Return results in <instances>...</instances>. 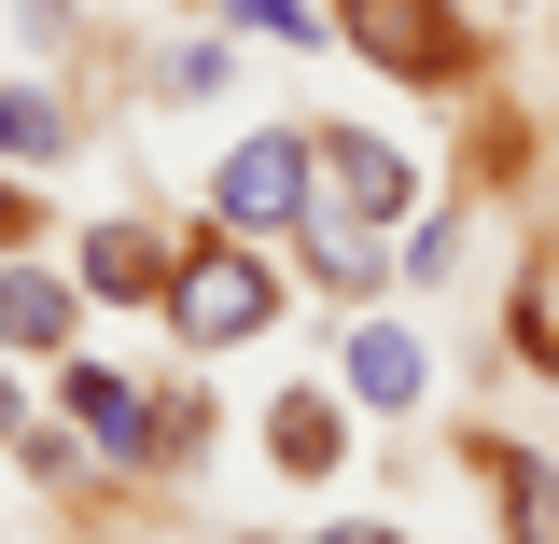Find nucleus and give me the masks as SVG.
Instances as JSON below:
<instances>
[{
    "mask_svg": "<svg viewBox=\"0 0 559 544\" xmlns=\"http://www.w3.org/2000/svg\"><path fill=\"white\" fill-rule=\"evenodd\" d=\"M0 154H14V168H57L70 154V98L57 84H14V70H0Z\"/></svg>",
    "mask_w": 559,
    "mask_h": 544,
    "instance_id": "nucleus-11",
    "label": "nucleus"
},
{
    "mask_svg": "<svg viewBox=\"0 0 559 544\" xmlns=\"http://www.w3.org/2000/svg\"><path fill=\"white\" fill-rule=\"evenodd\" d=\"M224 28H252V43H280V57H308V43H336V14H308V0H210Z\"/></svg>",
    "mask_w": 559,
    "mask_h": 544,
    "instance_id": "nucleus-12",
    "label": "nucleus"
},
{
    "mask_svg": "<svg viewBox=\"0 0 559 544\" xmlns=\"http://www.w3.org/2000/svg\"><path fill=\"white\" fill-rule=\"evenodd\" d=\"M448 196L392 126H308V209L294 223H364V238H406L419 209Z\"/></svg>",
    "mask_w": 559,
    "mask_h": 544,
    "instance_id": "nucleus-3",
    "label": "nucleus"
},
{
    "mask_svg": "<svg viewBox=\"0 0 559 544\" xmlns=\"http://www.w3.org/2000/svg\"><path fill=\"white\" fill-rule=\"evenodd\" d=\"M57 419L112 461V475H154L168 461V433H154V391L140 377H112V363H57Z\"/></svg>",
    "mask_w": 559,
    "mask_h": 544,
    "instance_id": "nucleus-7",
    "label": "nucleus"
},
{
    "mask_svg": "<svg viewBox=\"0 0 559 544\" xmlns=\"http://www.w3.org/2000/svg\"><path fill=\"white\" fill-rule=\"evenodd\" d=\"M84 279H70V252H0V349L14 363H70V336H84Z\"/></svg>",
    "mask_w": 559,
    "mask_h": 544,
    "instance_id": "nucleus-8",
    "label": "nucleus"
},
{
    "mask_svg": "<svg viewBox=\"0 0 559 544\" xmlns=\"http://www.w3.org/2000/svg\"><path fill=\"white\" fill-rule=\"evenodd\" d=\"M0 252H43V223H28V196L0 182Z\"/></svg>",
    "mask_w": 559,
    "mask_h": 544,
    "instance_id": "nucleus-15",
    "label": "nucleus"
},
{
    "mask_svg": "<svg viewBox=\"0 0 559 544\" xmlns=\"http://www.w3.org/2000/svg\"><path fill=\"white\" fill-rule=\"evenodd\" d=\"M168 336L197 349V363H224V349H252L294 322V279H280L266 238H224V223H197L182 238V266H168V307H154Z\"/></svg>",
    "mask_w": 559,
    "mask_h": 544,
    "instance_id": "nucleus-1",
    "label": "nucleus"
},
{
    "mask_svg": "<svg viewBox=\"0 0 559 544\" xmlns=\"http://www.w3.org/2000/svg\"><path fill=\"white\" fill-rule=\"evenodd\" d=\"M28 433V391H14V349H0V447Z\"/></svg>",
    "mask_w": 559,
    "mask_h": 544,
    "instance_id": "nucleus-16",
    "label": "nucleus"
},
{
    "mask_svg": "<svg viewBox=\"0 0 559 544\" xmlns=\"http://www.w3.org/2000/svg\"><path fill=\"white\" fill-rule=\"evenodd\" d=\"M349 391H280L266 419H252V447H266V475H294V488H336L349 475Z\"/></svg>",
    "mask_w": 559,
    "mask_h": 544,
    "instance_id": "nucleus-10",
    "label": "nucleus"
},
{
    "mask_svg": "<svg viewBox=\"0 0 559 544\" xmlns=\"http://www.w3.org/2000/svg\"><path fill=\"white\" fill-rule=\"evenodd\" d=\"M224 84H238L224 43H168V57H154V98H168V112H197V98H224Z\"/></svg>",
    "mask_w": 559,
    "mask_h": 544,
    "instance_id": "nucleus-13",
    "label": "nucleus"
},
{
    "mask_svg": "<svg viewBox=\"0 0 559 544\" xmlns=\"http://www.w3.org/2000/svg\"><path fill=\"white\" fill-rule=\"evenodd\" d=\"M336 391H349L364 419H419V406H433V336H419L406 293H364V307H349V336H336Z\"/></svg>",
    "mask_w": 559,
    "mask_h": 544,
    "instance_id": "nucleus-4",
    "label": "nucleus"
},
{
    "mask_svg": "<svg viewBox=\"0 0 559 544\" xmlns=\"http://www.w3.org/2000/svg\"><path fill=\"white\" fill-rule=\"evenodd\" d=\"M489 488V544H559V447H532V433H476L462 447Z\"/></svg>",
    "mask_w": 559,
    "mask_h": 544,
    "instance_id": "nucleus-9",
    "label": "nucleus"
},
{
    "mask_svg": "<svg viewBox=\"0 0 559 544\" xmlns=\"http://www.w3.org/2000/svg\"><path fill=\"white\" fill-rule=\"evenodd\" d=\"M336 43L364 70L419 84V98H476L489 84V14L476 0H336Z\"/></svg>",
    "mask_w": 559,
    "mask_h": 544,
    "instance_id": "nucleus-2",
    "label": "nucleus"
},
{
    "mask_svg": "<svg viewBox=\"0 0 559 544\" xmlns=\"http://www.w3.org/2000/svg\"><path fill=\"white\" fill-rule=\"evenodd\" d=\"M308 544H406V531H392V517H322Z\"/></svg>",
    "mask_w": 559,
    "mask_h": 544,
    "instance_id": "nucleus-14",
    "label": "nucleus"
},
{
    "mask_svg": "<svg viewBox=\"0 0 559 544\" xmlns=\"http://www.w3.org/2000/svg\"><path fill=\"white\" fill-rule=\"evenodd\" d=\"M294 209H308V126H252L224 168H210V223L224 238H294Z\"/></svg>",
    "mask_w": 559,
    "mask_h": 544,
    "instance_id": "nucleus-5",
    "label": "nucleus"
},
{
    "mask_svg": "<svg viewBox=\"0 0 559 544\" xmlns=\"http://www.w3.org/2000/svg\"><path fill=\"white\" fill-rule=\"evenodd\" d=\"M168 266H182V238H168L154 209H98V223L70 238V279H84L98 307H168Z\"/></svg>",
    "mask_w": 559,
    "mask_h": 544,
    "instance_id": "nucleus-6",
    "label": "nucleus"
}]
</instances>
